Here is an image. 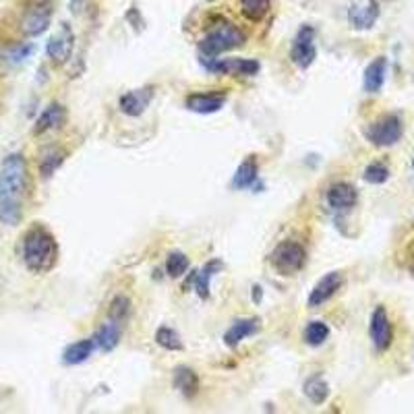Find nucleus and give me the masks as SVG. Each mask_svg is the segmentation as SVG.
Listing matches in <instances>:
<instances>
[{"label": "nucleus", "instance_id": "1", "mask_svg": "<svg viewBox=\"0 0 414 414\" xmlns=\"http://www.w3.org/2000/svg\"><path fill=\"white\" fill-rule=\"evenodd\" d=\"M56 257H58V245L46 228L35 226L25 234L23 261L27 270H31L33 274H46L54 268Z\"/></svg>", "mask_w": 414, "mask_h": 414}, {"label": "nucleus", "instance_id": "2", "mask_svg": "<svg viewBox=\"0 0 414 414\" xmlns=\"http://www.w3.org/2000/svg\"><path fill=\"white\" fill-rule=\"evenodd\" d=\"M245 40H247V35L243 33V29H239L232 23H220L201 37L199 52H201L203 58H216V56H220L228 50L243 46Z\"/></svg>", "mask_w": 414, "mask_h": 414}, {"label": "nucleus", "instance_id": "3", "mask_svg": "<svg viewBox=\"0 0 414 414\" xmlns=\"http://www.w3.org/2000/svg\"><path fill=\"white\" fill-rule=\"evenodd\" d=\"M27 187V164L21 153L4 157L0 168V199H19Z\"/></svg>", "mask_w": 414, "mask_h": 414}, {"label": "nucleus", "instance_id": "4", "mask_svg": "<svg viewBox=\"0 0 414 414\" xmlns=\"http://www.w3.org/2000/svg\"><path fill=\"white\" fill-rule=\"evenodd\" d=\"M270 261H272L274 270H277V274L294 276V274H298L304 268L307 251H304L302 245H298L294 241H284L272 251Z\"/></svg>", "mask_w": 414, "mask_h": 414}, {"label": "nucleus", "instance_id": "5", "mask_svg": "<svg viewBox=\"0 0 414 414\" xmlns=\"http://www.w3.org/2000/svg\"><path fill=\"white\" fill-rule=\"evenodd\" d=\"M404 133V125L398 114H383L375 123L369 125L367 139L377 147H392L396 145Z\"/></svg>", "mask_w": 414, "mask_h": 414}, {"label": "nucleus", "instance_id": "6", "mask_svg": "<svg viewBox=\"0 0 414 414\" xmlns=\"http://www.w3.org/2000/svg\"><path fill=\"white\" fill-rule=\"evenodd\" d=\"M52 19V4L50 0H31L21 19V31L29 37L44 33Z\"/></svg>", "mask_w": 414, "mask_h": 414}, {"label": "nucleus", "instance_id": "7", "mask_svg": "<svg viewBox=\"0 0 414 414\" xmlns=\"http://www.w3.org/2000/svg\"><path fill=\"white\" fill-rule=\"evenodd\" d=\"M290 58L298 69H309L315 58H317V48H315V29L309 25H302L292 42L290 48Z\"/></svg>", "mask_w": 414, "mask_h": 414}, {"label": "nucleus", "instance_id": "8", "mask_svg": "<svg viewBox=\"0 0 414 414\" xmlns=\"http://www.w3.org/2000/svg\"><path fill=\"white\" fill-rule=\"evenodd\" d=\"M261 64L251 58H209L207 71L216 75H230V77H251L257 75Z\"/></svg>", "mask_w": 414, "mask_h": 414}, {"label": "nucleus", "instance_id": "9", "mask_svg": "<svg viewBox=\"0 0 414 414\" xmlns=\"http://www.w3.org/2000/svg\"><path fill=\"white\" fill-rule=\"evenodd\" d=\"M369 334H371V342L375 346L377 352H386L392 342H394V329H392V321L388 317L386 307H375L373 315H371V325H369Z\"/></svg>", "mask_w": 414, "mask_h": 414}, {"label": "nucleus", "instance_id": "10", "mask_svg": "<svg viewBox=\"0 0 414 414\" xmlns=\"http://www.w3.org/2000/svg\"><path fill=\"white\" fill-rule=\"evenodd\" d=\"M73 48H75V33L69 23H62V27L48 40L46 54L48 58H52V62L62 64L71 58Z\"/></svg>", "mask_w": 414, "mask_h": 414}, {"label": "nucleus", "instance_id": "11", "mask_svg": "<svg viewBox=\"0 0 414 414\" xmlns=\"http://www.w3.org/2000/svg\"><path fill=\"white\" fill-rule=\"evenodd\" d=\"M342 284H344V274L342 272H329V274H325L313 286V290L309 294V307L317 309V307L325 304L342 288Z\"/></svg>", "mask_w": 414, "mask_h": 414}, {"label": "nucleus", "instance_id": "12", "mask_svg": "<svg viewBox=\"0 0 414 414\" xmlns=\"http://www.w3.org/2000/svg\"><path fill=\"white\" fill-rule=\"evenodd\" d=\"M327 205L334 212H348L356 205L359 201V193L350 182H334L327 189Z\"/></svg>", "mask_w": 414, "mask_h": 414}, {"label": "nucleus", "instance_id": "13", "mask_svg": "<svg viewBox=\"0 0 414 414\" xmlns=\"http://www.w3.org/2000/svg\"><path fill=\"white\" fill-rule=\"evenodd\" d=\"M187 108L197 114H214L220 112L222 106L226 104L224 94H193L187 98Z\"/></svg>", "mask_w": 414, "mask_h": 414}, {"label": "nucleus", "instance_id": "14", "mask_svg": "<svg viewBox=\"0 0 414 414\" xmlns=\"http://www.w3.org/2000/svg\"><path fill=\"white\" fill-rule=\"evenodd\" d=\"M153 98V92L151 87H145V89H133V92H127L123 98H121V112L127 114V117H141L149 102Z\"/></svg>", "mask_w": 414, "mask_h": 414}, {"label": "nucleus", "instance_id": "15", "mask_svg": "<svg viewBox=\"0 0 414 414\" xmlns=\"http://www.w3.org/2000/svg\"><path fill=\"white\" fill-rule=\"evenodd\" d=\"M386 71H388V60L383 56L375 58L367 69H365V77H363V87L367 94H377L381 92L383 83H386Z\"/></svg>", "mask_w": 414, "mask_h": 414}, {"label": "nucleus", "instance_id": "16", "mask_svg": "<svg viewBox=\"0 0 414 414\" xmlns=\"http://www.w3.org/2000/svg\"><path fill=\"white\" fill-rule=\"evenodd\" d=\"M257 331H259V321L257 319H239L224 334V344L228 348H236L243 340H247L249 336H255Z\"/></svg>", "mask_w": 414, "mask_h": 414}, {"label": "nucleus", "instance_id": "17", "mask_svg": "<svg viewBox=\"0 0 414 414\" xmlns=\"http://www.w3.org/2000/svg\"><path fill=\"white\" fill-rule=\"evenodd\" d=\"M121 334H123V323H119V321H114V319H108V321L98 329L94 342H96V346H100V350L110 352V350H114V348L119 346Z\"/></svg>", "mask_w": 414, "mask_h": 414}, {"label": "nucleus", "instance_id": "18", "mask_svg": "<svg viewBox=\"0 0 414 414\" xmlns=\"http://www.w3.org/2000/svg\"><path fill=\"white\" fill-rule=\"evenodd\" d=\"M64 123V108L60 104H50L48 108H44V112L40 114L35 127H33V133L35 135H42V133H48L52 129H58L60 125Z\"/></svg>", "mask_w": 414, "mask_h": 414}, {"label": "nucleus", "instance_id": "19", "mask_svg": "<svg viewBox=\"0 0 414 414\" xmlns=\"http://www.w3.org/2000/svg\"><path fill=\"white\" fill-rule=\"evenodd\" d=\"M94 350H96V342H94V338H87V340H79V342H75V344H71V346H67L64 348V352H62V363L64 365H81V363H85L92 354H94Z\"/></svg>", "mask_w": 414, "mask_h": 414}, {"label": "nucleus", "instance_id": "20", "mask_svg": "<svg viewBox=\"0 0 414 414\" xmlns=\"http://www.w3.org/2000/svg\"><path fill=\"white\" fill-rule=\"evenodd\" d=\"M377 15H379V10H377L375 2H369L367 6H352L350 8V23L356 29H369L377 21Z\"/></svg>", "mask_w": 414, "mask_h": 414}, {"label": "nucleus", "instance_id": "21", "mask_svg": "<svg viewBox=\"0 0 414 414\" xmlns=\"http://www.w3.org/2000/svg\"><path fill=\"white\" fill-rule=\"evenodd\" d=\"M174 386H176V390H180L187 398H193V396L197 394V390H199V379H197V375H195L193 369H189V367H178V369L174 371Z\"/></svg>", "mask_w": 414, "mask_h": 414}, {"label": "nucleus", "instance_id": "22", "mask_svg": "<svg viewBox=\"0 0 414 414\" xmlns=\"http://www.w3.org/2000/svg\"><path fill=\"white\" fill-rule=\"evenodd\" d=\"M257 164H255V159L253 157H249V159H245L241 166H239V170H236V174H234V178H232V187L234 189H249L255 180H257Z\"/></svg>", "mask_w": 414, "mask_h": 414}, {"label": "nucleus", "instance_id": "23", "mask_svg": "<svg viewBox=\"0 0 414 414\" xmlns=\"http://www.w3.org/2000/svg\"><path fill=\"white\" fill-rule=\"evenodd\" d=\"M222 270V264L220 261H212V264H207L205 268H203V272H195L193 277H191V282L195 284V288H197V294L205 300L207 296H209V279L212 276L216 274V272H220Z\"/></svg>", "mask_w": 414, "mask_h": 414}, {"label": "nucleus", "instance_id": "24", "mask_svg": "<svg viewBox=\"0 0 414 414\" xmlns=\"http://www.w3.org/2000/svg\"><path fill=\"white\" fill-rule=\"evenodd\" d=\"M272 8V0H241V12L245 19L257 23L261 21Z\"/></svg>", "mask_w": 414, "mask_h": 414}, {"label": "nucleus", "instance_id": "25", "mask_svg": "<svg viewBox=\"0 0 414 414\" xmlns=\"http://www.w3.org/2000/svg\"><path fill=\"white\" fill-rule=\"evenodd\" d=\"M64 155L67 153L60 151V149H46L44 155H42V159H40V174H42V178H50L62 166Z\"/></svg>", "mask_w": 414, "mask_h": 414}, {"label": "nucleus", "instance_id": "26", "mask_svg": "<svg viewBox=\"0 0 414 414\" xmlns=\"http://www.w3.org/2000/svg\"><path fill=\"white\" fill-rule=\"evenodd\" d=\"M304 396L313 402V404H323L329 396V388L321 377H311L304 383Z\"/></svg>", "mask_w": 414, "mask_h": 414}, {"label": "nucleus", "instance_id": "27", "mask_svg": "<svg viewBox=\"0 0 414 414\" xmlns=\"http://www.w3.org/2000/svg\"><path fill=\"white\" fill-rule=\"evenodd\" d=\"M329 338V327L323 321H311L304 327V342L309 346H321Z\"/></svg>", "mask_w": 414, "mask_h": 414}, {"label": "nucleus", "instance_id": "28", "mask_svg": "<svg viewBox=\"0 0 414 414\" xmlns=\"http://www.w3.org/2000/svg\"><path fill=\"white\" fill-rule=\"evenodd\" d=\"M31 52H33V46H31V44H10V46H6V48H2L0 58H2L4 62L19 64V62H23Z\"/></svg>", "mask_w": 414, "mask_h": 414}, {"label": "nucleus", "instance_id": "29", "mask_svg": "<svg viewBox=\"0 0 414 414\" xmlns=\"http://www.w3.org/2000/svg\"><path fill=\"white\" fill-rule=\"evenodd\" d=\"M0 220L8 226H15L21 220L19 199H0Z\"/></svg>", "mask_w": 414, "mask_h": 414}, {"label": "nucleus", "instance_id": "30", "mask_svg": "<svg viewBox=\"0 0 414 414\" xmlns=\"http://www.w3.org/2000/svg\"><path fill=\"white\" fill-rule=\"evenodd\" d=\"M155 342L166 350H182V340L172 327H159L155 331Z\"/></svg>", "mask_w": 414, "mask_h": 414}, {"label": "nucleus", "instance_id": "31", "mask_svg": "<svg viewBox=\"0 0 414 414\" xmlns=\"http://www.w3.org/2000/svg\"><path fill=\"white\" fill-rule=\"evenodd\" d=\"M365 180L369 182V184H383V182H388V178H390V168L386 166V164H381V162H373V164H369L367 168H365Z\"/></svg>", "mask_w": 414, "mask_h": 414}, {"label": "nucleus", "instance_id": "32", "mask_svg": "<svg viewBox=\"0 0 414 414\" xmlns=\"http://www.w3.org/2000/svg\"><path fill=\"white\" fill-rule=\"evenodd\" d=\"M189 270V257L184 253H170L166 259V272L170 277H180Z\"/></svg>", "mask_w": 414, "mask_h": 414}, {"label": "nucleus", "instance_id": "33", "mask_svg": "<svg viewBox=\"0 0 414 414\" xmlns=\"http://www.w3.org/2000/svg\"><path fill=\"white\" fill-rule=\"evenodd\" d=\"M131 313V300L123 294H119L112 302H110V311H108V319H114L119 323H123Z\"/></svg>", "mask_w": 414, "mask_h": 414}, {"label": "nucleus", "instance_id": "34", "mask_svg": "<svg viewBox=\"0 0 414 414\" xmlns=\"http://www.w3.org/2000/svg\"><path fill=\"white\" fill-rule=\"evenodd\" d=\"M83 4H85V0H71V10L73 12H81Z\"/></svg>", "mask_w": 414, "mask_h": 414}, {"label": "nucleus", "instance_id": "35", "mask_svg": "<svg viewBox=\"0 0 414 414\" xmlns=\"http://www.w3.org/2000/svg\"><path fill=\"white\" fill-rule=\"evenodd\" d=\"M411 272H413V276H414V257H413V266H411Z\"/></svg>", "mask_w": 414, "mask_h": 414}, {"label": "nucleus", "instance_id": "36", "mask_svg": "<svg viewBox=\"0 0 414 414\" xmlns=\"http://www.w3.org/2000/svg\"><path fill=\"white\" fill-rule=\"evenodd\" d=\"M209 2H214V0H209Z\"/></svg>", "mask_w": 414, "mask_h": 414}]
</instances>
